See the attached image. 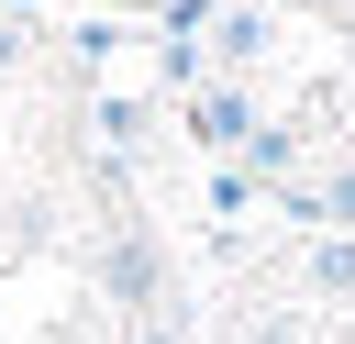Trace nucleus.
Here are the masks:
<instances>
[{"mask_svg":"<svg viewBox=\"0 0 355 344\" xmlns=\"http://www.w3.org/2000/svg\"><path fill=\"white\" fill-rule=\"evenodd\" d=\"M111 289H122L133 311H155V300H166V266H155V244H144V233H133V244H111Z\"/></svg>","mask_w":355,"mask_h":344,"instance_id":"obj_1","label":"nucleus"},{"mask_svg":"<svg viewBox=\"0 0 355 344\" xmlns=\"http://www.w3.org/2000/svg\"><path fill=\"white\" fill-rule=\"evenodd\" d=\"M200 122H211V144H255V111H244L233 89H211V111H200Z\"/></svg>","mask_w":355,"mask_h":344,"instance_id":"obj_2","label":"nucleus"},{"mask_svg":"<svg viewBox=\"0 0 355 344\" xmlns=\"http://www.w3.org/2000/svg\"><path fill=\"white\" fill-rule=\"evenodd\" d=\"M333 211H344V222H355V178H333Z\"/></svg>","mask_w":355,"mask_h":344,"instance_id":"obj_3","label":"nucleus"},{"mask_svg":"<svg viewBox=\"0 0 355 344\" xmlns=\"http://www.w3.org/2000/svg\"><path fill=\"white\" fill-rule=\"evenodd\" d=\"M311 11H355V0H311Z\"/></svg>","mask_w":355,"mask_h":344,"instance_id":"obj_4","label":"nucleus"}]
</instances>
